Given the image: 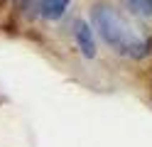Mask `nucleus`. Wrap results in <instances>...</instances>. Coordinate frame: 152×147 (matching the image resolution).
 Returning <instances> with one entry per match:
<instances>
[{"instance_id": "1", "label": "nucleus", "mask_w": 152, "mask_h": 147, "mask_svg": "<svg viewBox=\"0 0 152 147\" xmlns=\"http://www.w3.org/2000/svg\"><path fill=\"white\" fill-rule=\"evenodd\" d=\"M91 22H93V29L101 34V39L106 44H110L118 54H125L130 59H142V56L150 54L152 39L137 34L135 27L110 3H96L93 5L91 7Z\"/></svg>"}, {"instance_id": "2", "label": "nucleus", "mask_w": 152, "mask_h": 147, "mask_svg": "<svg viewBox=\"0 0 152 147\" xmlns=\"http://www.w3.org/2000/svg\"><path fill=\"white\" fill-rule=\"evenodd\" d=\"M74 42L86 59L96 56V39H93V29L86 20H76L74 22Z\"/></svg>"}, {"instance_id": "4", "label": "nucleus", "mask_w": 152, "mask_h": 147, "mask_svg": "<svg viewBox=\"0 0 152 147\" xmlns=\"http://www.w3.org/2000/svg\"><path fill=\"white\" fill-rule=\"evenodd\" d=\"M128 5L135 10L137 15H145V17L152 15V0H128Z\"/></svg>"}, {"instance_id": "3", "label": "nucleus", "mask_w": 152, "mask_h": 147, "mask_svg": "<svg viewBox=\"0 0 152 147\" xmlns=\"http://www.w3.org/2000/svg\"><path fill=\"white\" fill-rule=\"evenodd\" d=\"M69 3L71 0H42V15L47 20H59L66 12Z\"/></svg>"}]
</instances>
